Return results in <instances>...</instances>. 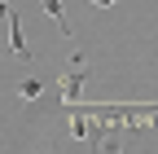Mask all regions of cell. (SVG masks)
<instances>
[{
  "label": "cell",
  "mask_w": 158,
  "mask_h": 154,
  "mask_svg": "<svg viewBox=\"0 0 158 154\" xmlns=\"http://www.w3.org/2000/svg\"><path fill=\"white\" fill-rule=\"evenodd\" d=\"M88 5H97V9H114L118 0H88Z\"/></svg>",
  "instance_id": "6"
},
{
  "label": "cell",
  "mask_w": 158,
  "mask_h": 154,
  "mask_svg": "<svg viewBox=\"0 0 158 154\" xmlns=\"http://www.w3.org/2000/svg\"><path fill=\"white\" fill-rule=\"evenodd\" d=\"M40 92H44V79H22V84H18V101H27V106H31Z\"/></svg>",
  "instance_id": "5"
},
{
  "label": "cell",
  "mask_w": 158,
  "mask_h": 154,
  "mask_svg": "<svg viewBox=\"0 0 158 154\" xmlns=\"http://www.w3.org/2000/svg\"><path fill=\"white\" fill-rule=\"evenodd\" d=\"M5 9H9V53L22 57V62H31V44H27V35H22V18H18L13 5H5Z\"/></svg>",
  "instance_id": "2"
},
{
  "label": "cell",
  "mask_w": 158,
  "mask_h": 154,
  "mask_svg": "<svg viewBox=\"0 0 158 154\" xmlns=\"http://www.w3.org/2000/svg\"><path fill=\"white\" fill-rule=\"evenodd\" d=\"M40 5H44V13L57 22V31H62L66 40H70V22H66V9H62V0H40Z\"/></svg>",
  "instance_id": "3"
},
{
  "label": "cell",
  "mask_w": 158,
  "mask_h": 154,
  "mask_svg": "<svg viewBox=\"0 0 158 154\" xmlns=\"http://www.w3.org/2000/svg\"><path fill=\"white\" fill-rule=\"evenodd\" d=\"M57 79V92H62L66 106H79V92L88 84V66H66V75H53Z\"/></svg>",
  "instance_id": "1"
},
{
  "label": "cell",
  "mask_w": 158,
  "mask_h": 154,
  "mask_svg": "<svg viewBox=\"0 0 158 154\" xmlns=\"http://www.w3.org/2000/svg\"><path fill=\"white\" fill-rule=\"evenodd\" d=\"M92 128H97V123L88 119V114H70V137H75V141H92Z\"/></svg>",
  "instance_id": "4"
}]
</instances>
